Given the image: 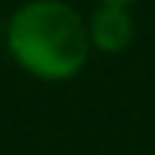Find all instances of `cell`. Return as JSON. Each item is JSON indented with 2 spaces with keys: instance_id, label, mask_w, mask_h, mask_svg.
Masks as SVG:
<instances>
[{
  "instance_id": "6da1fadb",
  "label": "cell",
  "mask_w": 155,
  "mask_h": 155,
  "mask_svg": "<svg viewBox=\"0 0 155 155\" xmlns=\"http://www.w3.org/2000/svg\"><path fill=\"white\" fill-rule=\"evenodd\" d=\"M3 45L29 76L63 82L82 73L92 54L86 16L67 0H29L6 19Z\"/></svg>"
},
{
  "instance_id": "7a4b0ae2",
  "label": "cell",
  "mask_w": 155,
  "mask_h": 155,
  "mask_svg": "<svg viewBox=\"0 0 155 155\" xmlns=\"http://www.w3.org/2000/svg\"><path fill=\"white\" fill-rule=\"evenodd\" d=\"M86 29H89L92 51H101V54L127 51L133 35H136L130 6H117V3H98L92 16L86 19Z\"/></svg>"
},
{
  "instance_id": "3957f363",
  "label": "cell",
  "mask_w": 155,
  "mask_h": 155,
  "mask_svg": "<svg viewBox=\"0 0 155 155\" xmlns=\"http://www.w3.org/2000/svg\"><path fill=\"white\" fill-rule=\"evenodd\" d=\"M98 3H117V6H133L136 0H98Z\"/></svg>"
},
{
  "instance_id": "277c9868",
  "label": "cell",
  "mask_w": 155,
  "mask_h": 155,
  "mask_svg": "<svg viewBox=\"0 0 155 155\" xmlns=\"http://www.w3.org/2000/svg\"><path fill=\"white\" fill-rule=\"evenodd\" d=\"M3 29H6V19L0 16V38H3Z\"/></svg>"
}]
</instances>
